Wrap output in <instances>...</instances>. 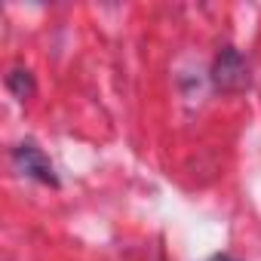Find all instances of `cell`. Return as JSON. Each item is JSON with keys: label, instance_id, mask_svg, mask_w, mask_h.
I'll list each match as a JSON object with an SVG mask.
<instances>
[{"label": "cell", "instance_id": "7a4b0ae2", "mask_svg": "<svg viewBox=\"0 0 261 261\" xmlns=\"http://www.w3.org/2000/svg\"><path fill=\"white\" fill-rule=\"evenodd\" d=\"M212 80L218 89H240L246 83V65L240 59V53L233 49H224L215 62V71H212Z\"/></svg>", "mask_w": 261, "mask_h": 261}, {"label": "cell", "instance_id": "6da1fadb", "mask_svg": "<svg viewBox=\"0 0 261 261\" xmlns=\"http://www.w3.org/2000/svg\"><path fill=\"white\" fill-rule=\"evenodd\" d=\"M13 160H16V166L25 172V175H31V178H37L40 185H59V178H56V169H53V163L46 160V154L34 145V142H22L16 151H13Z\"/></svg>", "mask_w": 261, "mask_h": 261}, {"label": "cell", "instance_id": "277c9868", "mask_svg": "<svg viewBox=\"0 0 261 261\" xmlns=\"http://www.w3.org/2000/svg\"><path fill=\"white\" fill-rule=\"evenodd\" d=\"M209 261H233V258H224V255H215V258H209Z\"/></svg>", "mask_w": 261, "mask_h": 261}, {"label": "cell", "instance_id": "3957f363", "mask_svg": "<svg viewBox=\"0 0 261 261\" xmlns=\"http://www.w3.org/2000/svg\"><path fill=\"white\" fill-rule=\"evenodd\" d=\"M7 83H10V89H13L22 101L34 95V80H31V74H28V71H13V74L7 77Z\"/></svg>", "mask_w": 261, "mask_h": 261}]
</instances>
